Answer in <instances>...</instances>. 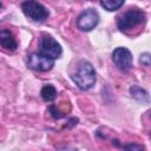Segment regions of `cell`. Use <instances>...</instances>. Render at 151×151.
Segmentation results:
<instances>
[{"instance_id":"8fae6325","label":"cell","mask_w":151,"mask_h":151,"mask_svg":"<svg viewBox=\"0 0 151 151\" xmlns=\"http://www.w3.org/2000/svg\"><path fill=\"white\" fill-rule=\"evenodd\" d=\"M131 94H132V97L134 98V99H137V100H139V101H146L147 100V93L144 91V90H142L140 87H138V86H133V87H131Z\"/></svg>"},{"instance_id":"52a82bcc","label":"cell","mask_w":151,"mask_h":151,"mask_svg":"<svg viewBox=\"0 0 151 151\" xmlns=\"http://www.w3.org/2000/svg\"><path fill=\"white\" fill-rule=\"evenodd\" d=\"M112 60L116 66L123 71H127L132 67V54L125 47H118L112 53Z\"/></svg>"},{"instance_id":"ba28073f","label":"cell","mask_w":151,"mask_h":151,"mask_svg":"<svg viewBox=\"0 0 151 151\" xmlns=\"http://www.w3.org/2000/svg\"><path fill=\"white\" fill-rule=\"evenodd\" d=\"M0 46L6 50V51H14L18 47L17 40L14 38V35L12 34V32L7 31V29H1L0 31Z\"/></svg>"},{"instance_id":"9c48e42d","label":"cell","mask_w":151,"mask_h":151,"mask_svg":"<svg viewBox=\"0 0 151 151\" xmlns=\"http://www.w3.org/2000/svg\"><path fill=\"white\" fill-rule=\"evenodd\" d=\"M41 98L45 100V101H52L55 99L57 97V90L54 86L52 85H45L42 88H41Z\"/></svg>"},{"instance_id":"8992f818","label":"cell","mask_w":151,"mask_h":151,"mask_svg":"<svg viewBox=\"0 0 151 151\" xmlns=\"http://www.w3.org/2000/svg\"><path fill=\"white\" fill-rule=\"evenodd\" d=\"M63 50L61 46L59 45V42H57L51 35H42L41 41H40V53L52 58V59H57L60 57Z\"/></svg>"},{"instance_id":"7c38bea8","label":"cell","mask_w":151,"mask_h":151,"mask_svg":"<svg viewBox=\"0 0 151 151\" xmlns=\"http://www.w3.org/2000/svg\"><path fill=\"white\" fill-rule=\"evenodd\" d=\"M140 63H142L143 65H145V66H149V65H150V54H149V53L142 54V57H140Z\"/></svg>"},{"instance_id":"277c9868","label":"cell","mask_w":151,"mask_h":151,"mask_svg":"<svg viewBox=\"0 0 151 151\" xmlns=\"http://www.w3.org/2000/svg\"><path fill=\"white\" fill-rule=\"evenodd\" d=\"M54 65V59L42 54V53H32L28 57V66L32 70L39 71V72H46L50 71Z\"/></svg>"},{"instance_id":"7a4b0ae2","label":"cell","mask_w":151,"mask_h":151,"mask_svg":"<svg viewBox=\"0 0 151 151\" xmlns=\"http://www.w3.org/2000/svg\"><path fill=\"white\" fill-rule=\"evenodd\" d=\"M144 21H145V13L138 8H133L126 11L118 18L117 26L120 31H129L140 25Z\"/></svg>"},{"instance_id":"5bb4252c","label":"cell","mask_w":151,"mask_h":151,"mask_svg":"<svg viewBox=\"0 0 151 151\" xmlns=\"http://www.w3.org/2000/svg\"><path fill=\"white\" fill-rule=\"evenodd\" d=\"M1 6H2V5H1V2H0V8H1Z\"/></svg>"},{"instance_id":"3957f363","label":"cell","mask_w":151,"mask_h":151,"mask_svg":"<svg viewBox=\"0 0 151 151\" xmlns=\"http://www.w3.org/2000/svg\"><path fill=\"white\" fill-rule=\"evenodd\" d=\"M21 9L27 18L37 22H42L48 18L46 7L35 0H25L21 4Z\"/></svg>"},{"instance_id":"30bf717a","label":"cell","mask_w":151,"mask_h":151,"mask_svg":"<svg viewBox=\"0 0 151 151\" xmlns=\"http://www.w3.org/2000/svg\"><path fill=\"white\" fill-rule=\"evenodd\" d=\"M125 0H101V6L107 11H116L123 6Z\"/></svg>"},{"instance_id":"6da1fadb","label":"cell","mask_w":151,"mask_h":151,"mask_svg":"<svg viewBox=\"0 0 151 151\" xmlns=\"http://www.w3.org/2000/svg\"><path fill=\"white\" fill-rule=\"evenodd\" d=\"M72 79L80 90H88L96 84V71L88 61L81 60L78 64Z\"/></svg>"},{"instance_id":"5b68a950","label":"cell","mask_w":151,"mask_h":151,"mask_svg":"<svg viewBox=\"0 0 151 151\" xmlns=\"http://www.w3.org/2000/svg\"><path fill=\"white\" fill-rule=\"evenodd\" d=\"M99 22V14L97 11L88 8L85 9L77 19V26L81 31H91L93 29Z\"/></svg>"},{"instance_id":"4fadbf2b","label":"cell","mask_w":151,"mask_h":151,"mask_svg":"<svg viewBox=\"0 0 151 151\" xmlns=\"http://www.w3.org/2000/svg\"><path fill=\"white\" fill-rule=\"evenodd\" d=\"M124 147H125V149H134V150H140V149H143V146H140V145H125Z\"/></svg>"}]
</instances>
